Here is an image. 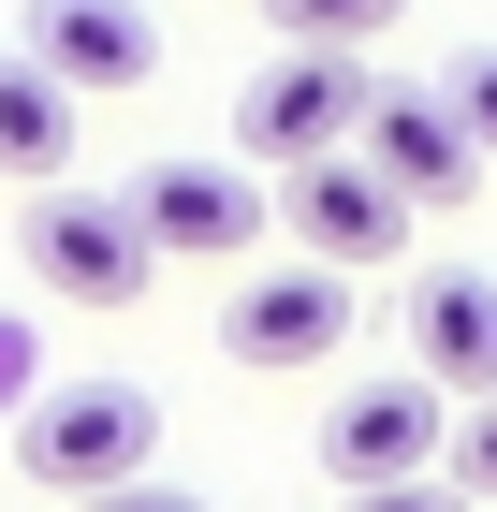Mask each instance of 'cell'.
Returning a JSON list of instances; mask_svg holds the SVG:
<instances>
[{
    "instance_id": "cell-1",
    "label": "cell",
    "mask_w": 497,
    "mask_h": 512,
    "mask_svg": "<svg viewBox=\"0 0 497 512\" xmlns=\"http://www.w3.org/2000/svg\"><path fill=\"white\" fill-rule=\"evenodd\" d=\"M366 103H381L366 44H278L264 74L234 88V161H249V176H293V161L351 147V132H366Z\"/></svg>"
},
{
    "instance_id": "cell-2",
    "label": "cell",
    "mask_w": 497,
    "mask_h": 512,
    "mask_svg": "<svg viewBox=\"0 0 497 512\" xmlns=\"http://www.w3.org/2000/svg\"><path fill=\"white\" fill-rule=\"evenodd\" d=\"M15 469H30L44 498L147 483V469H161V395H147V381H59V395H30V425H15Z\"/></svg>"
},
{
    "instance_id": "cell-3",
    "label": "cell",
    "mask_w": 497,
    "mask_h": 512,
    "mask_svg": "<svg viewBox=\"0 0 497 512\" xmlns=\"http://www.w3.org/2000/svg\"><path fill=\"white\" fill-rule=\"evenodd\" d=\"M15 249H30V278L59 293V308H147L161 293V249L147 220H132V191H30V220H15Z\"/></svg>"
},
{
    "instance_id": "cell-4",
    "label": "cell",
    "mask_w": 497,
    "mask_h": 512,
    "mask_svg": "<svg viewBox=\"0 0 497 512\" xmlns=\"http://www.w3.org/2000/svg\"><path fill=\"white\" fill-rule=\"evenodd\" d=\"M278 220H293V249H307V264L381 278L395 249H410V220H424V205L395 191L366 147H322V161H293V176H278Z\"/></svg>"
},
{
    "instance_id": "cell-5",
    "label": "cell",
    "mask_w": 497,
    "mask_h": 512,
    "mask_svg": "<svg viewBox=\"0 0 497 512\" xmlns=\"http://www.w3.org/2000/svg\"><path fill=\"white\" fill-rule=\"evenodd\" d=\"M454 469V395L424 381V366H395V381H351L337 410H322V483H424Z\"/></svg>"
},
{
    "instance_id": "cell-6",
    "label": "cell",
    "mask_w": 497,
    "mask_h": 512,
    "mask_svg": "<svg viewBox=\"0 0 497 512\" xmlns=\"http://www.w3.org/2000/svg\"><path fill=\"white\" fill-rule=\"evenodd\" d=\"M132 220H147L161 264H234L278 220V191H249V161H147L132 176Z\"/></svg>"
},
{
    "instance_id": "cell-7",
    "label": "cell",
    "mask_w": 497,
    "mask_h": 512,
    "mask_svg": "<svg viewBox=\"0 0 497 512\" xmlns=\"http://www.w3.org/2000/svg\"><path fill=\"white\" fill-rule=\"evenodd\" d=\"M351 147L381 161V176H395V191H410V205H468V191H483V176H497L454 88H381V103H366V132H351Z\"/></svg>"
},
{
    "instance_id": "cell-8",
    "label": "cell",
    "mask_w": 497,
    "mask_h": 512,
    "mask_svg": "<svg viewBox=\"0 0 497 512\" xmlns=\"http://www.w3.org/2000/svg\"><path fill=\"white\" fill-rule=\"evenodd\" d=\"M337 337H351V278L337 264H278V278H249V293L220 308V352L234 366H322Z\"/></svg>"
},
{
    "instance_id": "cell-9",
    "label": "cell",
    "mask_w": 497,
    "mask_h": 512,
    "mask_svg": "<svg viewBox=\"0 0 497 512\" xmlns=\"http://www.w3.org/2000/svg\"><path fill=\"white\" fill-rule=\"evenodd\" d=\"M30 59L59 88H147L161 74V15L147 0H30Z\"/></svg>"
},
{
    "instance_id": "cell-10",
    "label": "cell",
    "mask_w": 497,
    "mask_h": 512,
    "mask_svg": "<svg viewBox=\"0 0 497 512\" xmlns=\"http://www.w3.org/2000/svg\"><path fill=\"white\" fill-rule=\"evenodd\" d=\"M410 366L454 395V410H468V395H497V278H468V264L424 278V293H410Z\"/></svg>"
},
{
    "instance_id": "cell-11",
    "label": "cell",
    "mask_w": 497,
    "mask_h": 512,
    "mask_svg": "<svg viewBox=\"0 0 497 512\" xmlns=\"http://www.w3.org/2000/svg\"><path fill=\"white\" fill-rule=\"evenodd\" d=\"M0 176H15V191H59V176H74V88L44 74L30 44L0 59Z\"/></svg>"
},
{
    "instance_id": "cell-12",
    "label": "cell",
    "mask_w": 497,
    "mask_h": 512,
    "mask_svg": "<svg viewBox=\"0 0 497 512\" xmlns=\"http://www.w3.org/2000/svg\"><path fill=\"white\" fill-rule=\"evenodd\" d=\"M410 0H264V30L278 44H381Z\"/></svg>"
},
{
    "instance_id": "cell-13",
    "label": "cell",
    "mask_w": 497,
    "mask_h": 512,
    "mask_svg": "<svg viewBox=\"0 0 497 512\" xmlns=\"http://www.w3.org/2000/svg\"><path fill=\"white\" fill-rule=\"evenodd\" d=\"M337 512H483V498H468L454 469H424V483H351Z\"/></svg>"
},
{
    "instance_id": "cell-14",
    "label": "cell",
    "mask_w": 497,
    "mask_h": 512,
    "mask_svg": "<svg viewBox=\"0 0 497 512\" xmlns=\"http://www.w3.org/2000/svg\"><path fill=\"white\" fill-rule=\"evenodd\" d=\"M454 483H468V498H497V395H468V410H454Z\"/></svg>"
},
{
    "instance_id": "cell-15",
    "label": "cell",
    "mask_w": 497,
    "mask_h": 512,
    "mask_svg": "<svg viewBox=\"0 0 497 512\" xmlns=\"http://www.w3.org/2000/svg\"><path fill=\"white\" fill-rule=\"evenodd\" d=\"M74 512H205V498H191V483H161V469H147V483H103V498H74Z\"/></svg>"
},
{
    "instance_id": "cell-16",
    "label": "cell",
    "mask_w": 497,
    "mask_h": 512,
    "mask_svg": "<svg viewBox=\"0 0 497 512\" xmlns=\"http://www.w3.org/2000/svg\"><path fill=\"white\" fill-rule=\"evenodd\" d=\"M454 103H468V132H483V161H497V44H483V59H454Z\"/></svg>"
},
{
    "instance_id": "cell-17",
    "label": "cell",
    "mask_w": 497,
    "mask_h": 512,
    "mask_svg": "<svg viewBox=\"0 0 497 512\" xmlns=\"http://www.w3.org/2000/svg\"><path fill=\"white\" fill-rule=\"evenodd\" d=\"M0 410H30V322H0Z\"/></svg>"
}]
</instances>
